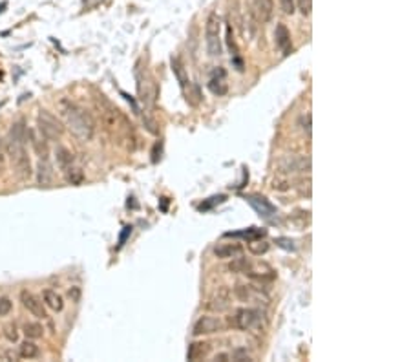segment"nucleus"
Listing matches in <instances>:
<instances>
[{"instance_id": "nucleus-1", "label": "nucleus", "mask_w": 411, "mask_h": 362, "mask_svg": "<svg viewBox=\"0 0 411 362\" xmlns=\"http://www.w3.org/2000/svg\"><path fill=\"white\" fill-rule=\"evenodd\" d=\"M30 136V130H26L24 121H19L13 125L8 141H6V156H10L11 163L15 166L17 174L22 179H30L33 174L31 168V159L26 152V139Z\"/></svg>"}, {"instance_id": "nucleus-2", "label": "nucleus", "mask_w": 411, "mask_h": 362, "mask_svg": "<svg viewBox=\"0 0 411 362\" xmlns=\"http://www.w3.org/2000/svg\"><path fill=\"white\" fill-rule=\"evenodd\" d=\"M60 116L64 119L68 130L73 134L79 141H91L95 136V121L93 117L84 110L77 106L71 101H62L59 105Z\"/></svg>"}, {"instance_id": "nucleus-3", "label": "nucleus", "mask_w": 411, "mask_h": 362, "mask_svg": "<svg viewBox=\"0 0 411 362\" xmlns=\"http://www.w3.org/2000/svg\"><path fill=\"white\" fill-rule=\"evenodd\" d=\"M37 126H39V134L46 141H59L64 134V126L57 119L53 114L48 110H40L37 116Z\"/></svg>"}, {"instance_id": "nucleus-4", "label": "nucleus", "mask_w": 411, "mask_h": 362, "mask_svg": "<svg viewBox=\"0 0 411 362\" xmlns=\"http://www.w3.org/2000/svg\"><path fill=\"white\" fill-rule=\"evenodd\" d=\"M220 17L218 13H211L205 22V42H207V51L211 57L221 55V40H220Z\"/></svg>"}, {"instance_id": "nucleus-5", "label": "nucleus", "mask_w": 411, "mask_h": 362, "mask_svg": "<svg viewBox=\"0 0 411 362\" xmlns=\"http://www.w3.org/2000/svg\"><path fill=\"white\" fill-rule=\"evenodd\" d=\"M278 168L281 174H294V172L311 170V157L309 156H285L278 161Z\"/></svg>"}, {"instance_id": "nucleus-6", "label": "nucleus", "mask_w": 411, "mask_h": 362, "mask_svg": "<svg viewBox=\"0 0 411 362\" xmlns=\"http://www.w3.org/2000/svg\"><path fill=\"white\" fill-rule=\"evenodd\" d=\"M258 318H260L258 309H238L232 317H229V326L234 329H249L258 322Z\"/></svg>"}, {"instance_id": "nucleus-7", "label": "nucleus", "mask_w": 411, "mask_h": 362, "mask_svg": "<svg viewBox=\"0 0 411 362\" xmlns=\"http://www.w3.org/2000/svg\"><path fill=\"white\" fill-rule=\"evenodd\" d=\"M223 329V324H221L220 318L214 317H201L199 320L194 324V335L199 337V335H212V333H218Z\"/></svg>"}, {"instance_id": "nucleus-8", "label": "nucleus", "mask_w": 411, "mask_h": 362, "mask_svg": "<svg viewBox=\"0 0 411 362\" xmlns=\"http://www.w3.org/2000/svg\"><path fill=\"white\" fill-rule=\"evenodd\" d=\"M20 302H22V306L28 309V311L33 315V317L37 318H46L48 315H46L44 311V306H42V302L39 300V298L33 295V293L30 291H20Z\"/></svg>"}, {"instance_id": "nucleus-9", "label": "nucleus", "mask_w": 411, "mask_h": 362, "mask_svg": "<svg viewBox=\"0 0 411 362\" xmlns=\"http://www.w3.org/2000/svg\"><path fill=\"white\" fill-rule=\"evenodd\" d=\"M231 300H232V297H231V289L227 286H221L218 291L212 295V298H211V304H209V307H211L212 311H218V313H221V311H227L229 307H231Z\"/></svg>"}, {"instance_id": "nucleus-10", "label": "nucleus", "mask_w": 411, "mask_h": 362, "mask_svg": "<svg viewBox=\"0 0 411 362\" xmlns=\"http://www.w3.org/2000/svg\"><path fill=\"white\" fill-rule=\"evenodd\" d=\"M247 201H249V205H251L261 218H271L276 212V207L263 196H249Z\"/></svg>"}, {"instance_id": "nucleus-11", "label": "nucleus", "mask_w": 411, "mask_h": 362, "mask_svg": "<svg viewBox=\"0 0 411 362\" xmlns=\"http://www.w3.org/2000/svg\"><path fill=\"white\" fill-rule=\"evenodd\" d=\"M254 10L260 22H271L274 13V2L272 0H254Z\"/></svg>"}, {"instance_id": "nucleus-12", "label": "nucleus", "mask_w": 411, "mask_h": 362, "mask_svg": "<svg viewBox=\"0 0 411 362\" xmlns=\"http://www.w3.org/2000/svg\"><path fill=\"white\" fill-rule=\"evenodd\" d=\"M211 353V344L209 342H194L188 347L186 353V360H201Z\"/></svg>"}, {"instance_id": "nucleus-13", "label": "nucleus", "mask_w": 411, "mask_h": 362, "mask_svg": "<svg viewBox=\"0 0 411 362\" xmlns=\"http://www.w3.org/2000/svg\"><path fill=\"white\" fill-rule=\"evenodd\" d=\"M51 179H53V170H51L50 163H48V159H40L39 166H37V181H39V185L48 187L51 183Z\"/></svg>"}, {"instance_id": "nucleus-14", "label": "nucleus", "mask_w": 411, "mask_h": 362, "mask_svg": "<svg viewBox=\"0 0 411 362\" xmlns=\"http://www.w3.org/2000/svg\"><path fill=\"white\" fill-rule=\"evenodd\" d=\"M241 252H243V247L238 245V243H225V245H220L214 249V254L218 258H236L240 256Z\"/></svg>"}, {"instance_id": "nucleus-15", "label": "nucleus", "mask_w": 411, "mask_h": 362, "mask_svg": "<svg viewBox=\"0 0 411 362\" xmlns=\"http://www.w3.org/2000/svg\"><path fill=\"white\" fill-rule=\"evenodd\" d=\"M276 44H278V48H280L281 51H285V53L289 51V48H291V33H289L285 24L276 26Z\"/></svg>"}, {"instance_id": "nucleus-16", "label": "nucleus", "mask_w": 411, "mask_h": 362, "mask_svg": "<svg viewBox=\"0 0 411 362\" xmlns=\"http://www.w3.org/2000/svg\"><path fill=\"white\" fill-rule=\"evenodd\" d=\"M42 300H44V304L50 309H53V311H62L64 309V302H62V297H60L59 293L51 291V289H46L44 293H42Z\"/></svg>"}, {"instance_id": "nucleus-17", "label": "nucleus", "mask_w": 411, "mask_h": 362, "mask_svg": "<svg viewBox=\"0 0 411 362\" xmlns=\"http://www.w3.org/2000/svg\"><path fill=\"white\" fill-rule=\"evenodd\" d=\"M55 161H57V165H59V168L66 170V168L71 166V163H73V154H71L68 148H64V146H57Z\"/></svg>"}, {"instance_id": "nucleus-18", "label": "nucleus", "mask_w": 411, "mask_h": 362, "mask_svg": "<svg viewBox=\"0 0 411 362\" xmlns=\"http://www.w3.org/2000/svg\"><path fill=\"white\" fill-rule=\"evenodd\" d=\"M19 355L22 358H35L39 355V346H37L35 342L24 340L19 347Z\"/></svg>"}, {"instance_id": "nucleus-19", "label": "nucleus", "mask_w": 411, "mask_h": 362, "mask_svg": "<svg viewBox=\"0 0 411 362\" xmlns=\"http://www.w3.org/2000/svg\"><path fill=\"white\" fill-rule=\"evenodd\" d=\"M22 331H24V335L28 338H40L42 333H44V329H42V326H40L39 322H26Z\"/></svg>"}, {"instance_id": "nucleus-20", "label": "nucleus", "mask_w": 411, "mask_h": 362, "mask_svg": "<svg viewBox=\"0 0 411 362\" xmlns=\"http://www.w3.org/2000/svg\"><path fill=\"white\" fill-rule=\"evenodd\" d=\"M82 179H84V174H82L80 168H75V166H68L66 168V181L70 185H80Z\"/></svg>"}, {"instance_id": "nucleus-21", "label": "nucleus", "mask_w": 411, "mask_h": 362, "mask_svg": "<svg viewBox=\"0 0 411 362\" xmlns=\"http://www.w3.org/2000/svg\"><path fill=\"white\" fill-rule=\"evenodd\" d=\"M30 134H31V145H33V148H35L37 154L40 156V159H48V145H46L44 137L39 139V137H35L33 132H30Z\"/></svg>"}, {"instance_id": "nucleus-22", "label": "nucleus", "mask_w": 411, "mask_h": 362, "mask_svg": "<svg viewBox=\"0 0 411 362\" xmlns=\"http://www.w3.org/2000/svg\"><path fill=\"white\" fill-rule=\"evenodd\" d=\"M209 88H211L212 94L216 96H225L227 94V82H225V75H220V79H212L209 82Z\"/></svg>"}, {"instance_id": "nucleus-23", "label": "nucleus", "mask_w": 411, "mask_h": 362, "mask_svg": "<svg viewBox=\"0 0 411 362\" xmlns=\"http://www.w3.org/2000/svg\"><path fill=\"white\" fill-rule=\"evenodd\" d=\"M172 70H174V73H176L177 80H179V84L185 88L186 82H188V79H186L185 70H183V64H181V60L177 59V57H172Z\"/></svg>"}, {"instance_id": "nucleus-24", "label": "nucleus", "mask_w": 411, "mask_h": 362, "mask_svg": "<svg viewBox=\"0 0 411 362\" xmlns=\"http://www.w3.org/2000/svg\"><path fill=\"white\" fill-rule=\"evenodd\" d=\"M249 251L252 252V254H263V252H267L269 251V243L267 241H261V240H249Z\"/></svg>"}, {"instance_id": "nucleus-25", "label": "nucleus", "mask_w": 411, "mask_h": 362, "mask_svg": "<svg viewBox=\"0 0 411 362\" xmlns=\"http://www.w3.org/2000/svg\"><path fill=\"white\" fill-rule=\"evenodd\" d=\"M251 261H247L245 258H236L234 261H232L231 265H229V271L231 273H247L249 269H251Z\"/></svg>"}, {"instance_id": "nucleus-26", "label": "nucleus", "mask_w": 411, "mask_h": 362, "mask_svg": "<svg viewBox=\"0 0 411 362\" xmlns=\"http://www.w3.org/2000/svg\"><path fill=\"white\" fill-rule=\"evenodd\" d=\"M234 295L240 302H249V300H251V289H249V286H236L234 287Z\"/></svg>"}, {"instance_id": "nucleus-27", "label": "nucleus", "mask_w": 411, "mask_h": 362, "mask_svg": "<svg viewBox=\"0 0 411 362\" xmlns=\"http://www.w3.org/2000/svg\"><path fill=\"white\" fill-rule=\"evenodd\" d=\"M11 309H13V302H11V298H8V297L0 298V317H8V315L11 313Z\"/></svg>"}, {"instance_id": "nucleus-28", "label": "nucleus", "mask_w": 411, "mask_h": 362, "mask_svg": "<svg viewBox=\"0 0 411 362\" xmlns=\"http://www.w3.org/2000/svg\"><path fill=\"white\" fill-rule=\"evenodd\" d=\"M274 243H276L278 247H281V249H285V251H296L294 241L289 240V238H276Z\"/></svg>"}, {"instance_id": "nucleus-29", "label": "nucleus", "mask_w": 411, "mask_h": 362, "mask_svg": "<svg viewBox=\"0 0 411 362\" xmlns=\"http://www.w3.org/2000/svg\"><path fill=\"white\" fill-rule=\"evenodd\" d=\"M4 335L6 338L10 342H17L19 340V331H17V326L13 324V326H6L4 327Z\"/></svg>"}, {"instance_id": "nucleus-30", "label": "nucleus", "mask_w": 411, "mask_h": 362, "mask_svg": "<svg viewBox=\"0 0 411 362\" xmlns=\"http://www.w3.org/2000/svg\"><path fill=\"white\" fill-rule=\"evenodd\" d=\"M272 189H274V191H280V192H285L291 189V183H289L287 179H274L272 181Z\"/></svg>"}, {"instance_id": "nucleus-31", "label": "nucleus", "mask_w": 411, "mask_h": 362, "mask_svg": "<svg viewBox=\"0 0 411 362\" xmlns=\"http://www.w3.org/2000/svg\"><path fill=\"white\" fill-rule=\"evenodd\" d=\"M311 119H313L311 114H305V116L301 117V130L305 132L307 137H311Z\"/></svg>"}, {"instance_id": "nucleus-32", "label": "nucleus", "mask_w": 411, "mask_h": 362, "mask_svg": "<svg viewBox=\"0 0 411 362\" xmlns=\"http://www.w3.org/2000/svg\"><path fill=\"white\" fill-rule=\"evenodd\" d=\"M298 8H300V11L303 15L309 17L313 10V0H298Z\"/></svg>"}, {"instance_id": "nucleus-33", "label": "nucleus", "mask_w": 411, "mask_h": 362, "mask_svg": "<svg viewBox=\"0 0 411 362\" xmlns=\"http://www.w3.org/2000/svg\"><path fill=\"white\" fill-rule=\"evenodd\" d=\"M227 42H229V48H231L232 53H238V46H236V40H234V35H232V28L231 26H227Z\"/></svg>"}, {"instance_id": "nucleus-34", "label": "nucleus", "mask_w": 411, "mask_h": 362, "mask_svg": "<svg viewBox=\"0 0 411 362\" xmlns=\"http://www.w3.org/2000/svg\"><path fill=\"white\" fill-rule=\"evenodd\" d=\"M68 298H70L73 304H79V302H80V287L79 286L71 287L70 291H68Z\"/></svg>"}, {"instance_id": "nucleus-35", "label": "nucleus", "mask_w": 411, "mask_h": 362, "mask_svg": "<svg viewBox=\"0 0 411 362\" xmlns=\"http://www.w3.org/2000/svg\"><path fill=\"white\" fill-rule=\"evenodd\" d=\"M281 8H283V13H287V15L294 13V2L292 0H281Z\"/></svg>"}, {"instance_id": "nucleus-36", "label": "nucleus", "mask_w": 411, "mask_h": 362, "mask_svg": "<svg viewBox=\"0 0 411 362\" xmlns=\"http://www.w3.org/2000/svg\"><path fill=\"white\" fill-rule=\"evenodd\" d=\"M130 234H132V225H126V227H125V231L121 232V236H119V247L125 245L126 238L130 236Z\"/></svg>"}, {"instance_id": "nucleus-37", "label": "nucleus", "mask_w": 411, "mask_h": 362, "mask_svg": "<svg viewBox=\"0 0 411 362\" xmlns=\"http://www.w3.org/2000/svg\"><path fill=\"white\" fill-rule=\"evenodd\" d=\"M225 200V196H218V198H211V201L209 203H205V205H201L199 207V211H207V209H211L214 203H221V201Z\"/></svg>"}, {"instance_id": "nucleus-38", "label": "nucleus", "mask_w": 411, "mask_h": 362, "mask_svg": "<svg viewBox=\"0 0 411 362\" xmlns=\"http://www.w3.org/2000/svg\"><path fill=\"white\" fill-rule=\"evenodd\" d=\"M4 159H6V146L2 145V141H0V165L4 163Z\"/></svg>"}, {"instance_id": "nucleus-39", "label": "nucleus", "mask_w": 411, "mask_h": 362, "mask_svg": "<svg viewBox=\"0 0 411 362\" xmlns=\"http://www.w3.org/2000/svg\"><path fill=\"white\" fill-rule=\"evenodd\" d=\"M227 358H229V355H227V353H220V355H216V360H227Z\"/></svg>"}]
</instances>
